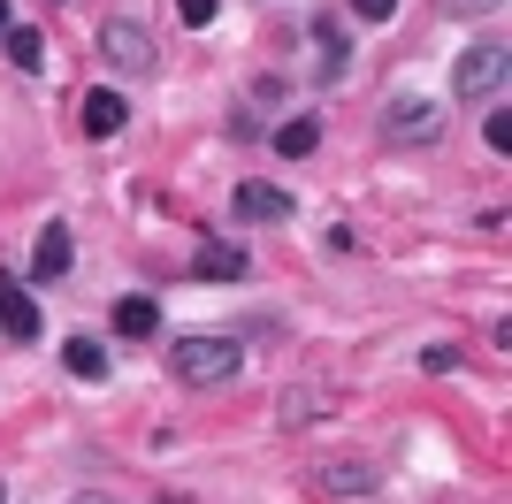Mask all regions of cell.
Segmentation results:
<instances>
[{
	"label": "cell",
	"instance_id": "6da1fadb",
	"mask_svg": "<svg viewBox=\"0 0 512 504\" xmlns=\"http://www.w3.org/2000/svg\"><path fill=\"white\" fill-rule=\"evenodd\" d=\"M237 367H245V344H237V336H176V344H169V375L199 382V390L230 382Z\"/></svg>",
	"mask_w": 512,
	"mask_h": 504
},
{
	"label": "cell",
	"instance_id": "7a4b0ae2",
	"mask_svg": "<svg viewBox=\"0 0 512 504\" xmlns=\"http://www.w3.org/2000/svg\"><path fill=\"white\" fill-rule=\"evenodd\" d=\"M100 54H107L115 77H153V31H146V23H130V16L100 23Z\"/></svg>",
	"mask_w": 512,
	"mask_h": 504
},
{
	"label": "cell",
	"instance_id": "3957f363",
	"mask_svg": "<svg viewBox=\"0 0 512 504\" xmlns=\"http://www.w3.org/2000/svg\"><path fill=\"white\" fill-rule=\"evenodd\" d=\"M497 84H505V39H482L459 54V77H451V92L459 100H497Z\"/></svg>",
	"mask_w": 512,
	"mask_h": 504
},
{
	"label": "cell",
	"instance_id": "277c9868",
	"mask_svg": "<svg viewBox=\"0 0 512 504\" xmlns=\"http://www.w3.org/2000/svg\"><path fill=\"white\" fill-rule=\"evenodd\" d=\"M383 138L390 146H428V138H444V107L436 100H390L383 107Z\"/></svg>",
	"mask_w": 512,
	"mask_h": 504
},
{
	"label": "cell",
	"instance_id": "5b68a950",
	"mask_svg": "<svg viewBox=\"0 0 512 504\" xmlns=\"http://www.w3.org/2000/svg\"><path fill=\"white\" fill-rule=\"evenodd\" d=\"M230 214H237V222H291V214H299V199H291V191H276V184H237V191H230Z\"/></svg>",
	"mask_w": 512,
	"mask_h": 504
},
{
	"label": "cell",
	"instance_id": "8992f818",
	"mask_svg": "<svg viewBox=\"0 0 512 504\" xmlns=\"http://www.w3.org/2000/svg\"><path fill=\"white\" fill-rule=\"evenodd\" d=\"M130 130V100L115 92V84H100V92H85V138H123Z\"/></svg>",
	"mask_w": 512,
	"mask_h": 504
},
{
	"label": "cell",
	"instance_id": "52a82bcc",
	"mask_svg": "<svg viewBox=\"0 0 512 504\" xmlns=\"http://www.w3.org/2000/svg\"><path fill=\"white\" fill-rule=\"evenodd\" d=\"M69 268H77V245H69L62 222H46L39 245H31V275H39V283H54V275H69Z\"/></svg>",
	"mask_w": 512,
	"mask_h": 504
},
{
	"label": "cell",
	"instance_id": "ba28073f",
	"mask_svg": "<svg viewBox=\"0 0 512 504\" xmlns=\"http://www.w3.org/2000/svg\"><path fill=\"white\" fill-rule=\"evenodd\" d=\"M0 329L16 336V344H31V336H39V306L16 291V275H0Z\"/></svg>",
	"mask_w": 512,
	"mask_h": 504
},
{
	"label": "cell",
	"instance_id": "9c48e42d",
	"mask_svg": "<svg viewBox=\"0 0 512 504\" xmlns=\"http://www.w3.org/2000/svg\"><path fill=\"white\" fill-rule=\"evenodd\" d=\"M314 54H321V69H314L321 84H337L344 69H352L344 62V16H314Z\"/></svg>",
	"mask_w": 512,
	"mask_h": 504
},
{
	"label": "cell",
	"instance_id": "30bf717a",
	"mask_svg": "<svg viewBox=\"0 0 512 504\" xmlns=\"http://www.w3.org/2000/svg\"><path fill=\"white\" fill-rule=\"evenodd\" d=\"M207 283H245L253 275V252H237V245H199V260H192Z\"/></svg>",
	"mask_w": 512,
	"mask_h": 504
},
{
	"label": "cell",
	"instance_id": "8fae6325",
	"mask_svg": "<svg viewBox=\"0 0 512 504\" xmlns=\"http://www.w3.org/2000/svg\"><path fill=\"white\" fill-rule=\"evenodd\" d=\"M62 367H69L77 382H100V375H107V352H100V336H69V344H62Z\"/></svg>",
	"mask_w": 512,
	"mask_h": 504
},
{
	"label": "cell",
	"instance_id": "7c38bea8",
	"mask_svg": "<svg viewBox=\"0 0 512 504\" xmlns=\"http://www.w3.org/2000/svg\"><path fill=\"white\" fill-rule=\"evenodd\" d=\"M153 321H161V306H153L146 291L115 298V336H153Z\"/></svg>",
	"mask_w": 512,
	"mask_h": 504
},
{
	"label": "cell",
	"instance_id": "4fadbf2b",
	"mask_svg": "<svg viewBox=\"0 0 512 504\" xmlns=\"http://www.w3.org/2000/svg\"><path fill=\"white\" fill-rule=\"evenodd\" d=\"M314 146H321V123H314V115H291V123H276V153H283V161H306Z\"/></svg>",
	"mask_w": 512,
	"mask_h": 504
},
{
	"label": "cell",
	"instance_id": "5bb4252c",
	"mask_svg": "<svg viewBox=\"0 0 512 504\" xmlns=\"http://www.w3.org/2000/svg\"><path fill=\"white\" fill-rule=\"evenodd\" d=\"M0 46H8V62H16V69H46V39L31 31V23H8V39H0Z\"/></svg>",
	"mask_w": 512,
	"mask_h": 504
},
{
	"label": "cell",
	"instance_id": "9a60e30c",
	"mask_svg": "<svg viewBox=\"0 0 512 504\" xmlns=\"http://www.w3.org/2000/svg\"><path fill=\"white\" fill-rule=\"evenodd\" d=\"M329 405H337V398H329V390H291V398H283L276 413H283V428H306V420H321V413H329Z\"/></svg>",
	"mask_w": 512,
	"mask_h": 504
},
{
	"label": "cell",
	"instance_id": "2e32d148",
	"mask_svg": "<svg viewBox=\"0 0 512 504\" xmlns=\"http://www.w3.org/2000/svg\"><path fill=\"white\" fill-rule=\"evenodd\" d=\"M321 489H337V497H367L375 474H367V466H321Z\"/></svg>",
	"mask_w": 512,
	"mask_h": 504
},
{
	"label": "cell",
	"instance_id": "e0dca14e",
	"mask_svg": "<svg viewBox=\"0 0 512 504\" xmlns=\"http://www.w3.org/2000/svg\"><path fill=\"white\" fill-rule=\"evenodd\" d=\"M176 16H184V31H207L222 16V0H176Z\"/></svg>",
	"mask_w": 512,
	"mask_h": 504
},
{
	"label": "cell",
	"instance_id": "ac0fdd59",
	"mask_svg": "<svg viewBox=\"0 0 512 504\" xmlns=\"http://www.w3.org/2000/svg\"><path fill=\"white\" fill-rule=\"evenodd\" d=\"M482 138H490V153H512V123H505V107H490V123H482Z\"/></svg>",
	"mask_w": 512,
	"mask_h": 504
},
{
	"label": "cell",
	"instance_id": "d6986e66",
	"mask_svg": "<svg viewBox=\"0 0 512 504\" xmlns=\"http://www.w3.org/2000/svg\"><path fill=\"white\" fill-rule=\"evenodd\" d=\"M344 8H352L360 23H390V16H398V0H344Z\"/></svg>",
	"mask_w": 512,
	"mask_h": 504
},
{
	"label": "cell",
	"instance_id": "ffe728a7",
	"mask_svg": "<svg viewBox=\"0 0 512 504\" xmlns=\"http://www.w3.org/2000/svg\"><path fill=\"white\" fill-rule=\"evenodd\" d=\"M421 367H428V375H451V367H459V352H451V344H428Z\"/></svg>",
	"mask_w": 512,
	"mask_h": 504
},
{
	"label": "cell",
	"instance_id": "44dd1931",
	"mask_svg": "<svg viewBox=\"0 0 512 504\" xmlns=\"http://www.w3.org/2000/svg\"><path fill=\"white\" fill-rule=\"evenodd\" d=\"M69 504H123V497H69Z\"/></svg>",
	"mask_w": 512,
	"mask_h": 504
},
{
	"label": "cell",
	"instance_id": "7402d4cb",
	"mask_svg": "<svg viewBox=\"0 0 512 504\" xmlns=\"http://www.w3.org/2000/svg\"><path fill=\"white\" fill-rule=\"evenodd\" d=\"M0 39H8V0H0Z\"/></svg>",
	"mask_w": 512,
	"mask_h": 504
},
{
	"label": "cell",
	"instance_id": "603a6c76",
	"mask_svg": "<svg viewBox=\"0 0 512 504\" xmlns=\"http://www.w3.org/2000/svg\"><path fill=\"white\" fill-rule=\"evenodd\" d=\"M0 504H8V482H0Z\"/></svg>",
	"mask_w": 512,
	"mask_h": 504
}]
</instances>
